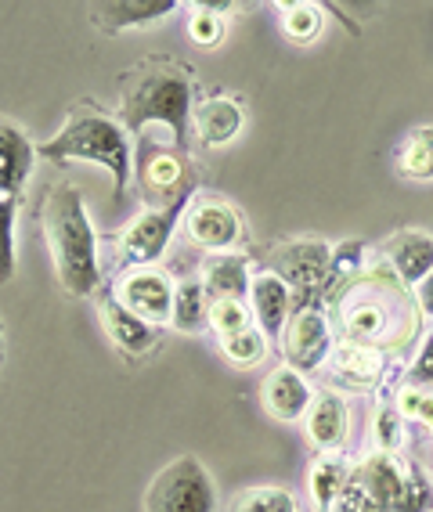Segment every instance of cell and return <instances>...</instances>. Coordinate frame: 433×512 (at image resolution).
Instances as JSON below:
<instances>
[{
    "instance_id": "1",
    "label": "cell",
    "mask_w": 433,
    "mask_h": 512,
    "mask_svg": "<svg viewBox=\"0 0 433 512\" xmlns=\"http://www.w3.org/2000/svg\"><path fill=\"white\" fill-rule=\"evenodd\" d=\"M192 69L170 55H148L120 76V123L127 134H141L148 123H163L174 134V148L188 152V127L195 112Z\"/></svg>"
},
{
    "instance_id": "2",
    "label": "cell",
    "mask_w": 433,
    "mask_h": 512,
    "mask_svg": "<svg viewBox=\"0 0 433 512\" xmlns=\"http://www.w3.org/2000/svg\"><path fill=\"white\" fill-rule=\"evenodd\" d=\"M47 246H51V260H55V275L69 296H91L102 289V267H98V235L83 206V192L73 181L58 184L55 192L47 195L44 213Z\"/></svg>"
},
{
    "instance_id": "3",
    "label": "cell",
    "mask_w": 433,
    "mask_h": 512,
    "mask_svg": "<svg viewBox=\"0 0 433 512\" xmlns=\"http://www.w3.org/2000/svg\"><path fill=\"white\" fill-rule=\"evenodd\" d=\"M37 159L55 166L69 163H94L112 174V195L116 202L134 181V152H130V134L123 130L120 119L105 116L98 109L76 105L69 112L55 138H47L37 145Z\"/></svg>"
},
{
    "instance_id": "4",
    "label": "cell",
    "mask_w": 433,
    "mask_h": 512,
    "mask_svg": "<svg viewBox=\"0 0 433 512\" xmlns=\"http://www.w3.org/2000/svg\"><path fill=\"white\" fill-rule=\"evenodd\" d=\"M145 512H217L213 476L195 455L166 462L145 491Z\"/></svg>"
},
{
    "instance_id": "5",
    "label": "cell",
    "mask_w": 433,
    "mask_h": 512,
    "mask_svg": "<svg viewBox=\"0 0 433 512\" xmlns=\"http://www.w3.org/2000/svg\"><path fill=\"white\" fill-rule=\"evenodd\" d=\"M134 181L141 184V192L148 199V210L159 206H174L181 199L195 195V174L192 159L181 148H159L152 141L141 145V152L134 156Z\"/></svg>"
},
{
    "instance_id": "6",
    "label": "cell",
    "mask_w": 433,
    "mask_h": 512,
    "mask_svg": "<svg viewBox=\"0 0 433 512\" xmlns=\"http://www.w3.org/2000/svg\"><path fill=\"white\" fill-rule=\"evenodd\" d=\"M192 199H181L174 206H159V210H145L138 220H130L120 231V264L123 267H152L170 246L177 224L185 220Z\"/></svg>"
},
{
    "instance_id": "7",
    "label": "cell",
    "mask_w": 433,
    "mask_h": 512,
    "mask_svg": "<svg viewBox=\"0 0 433 512\" xmlns=\"http://www.w3.org/2000/svg\"><path fill=\"white\" fill-rule=\"evenodd\" d=\"M174 293L177 285L159 267H134L116 282V296L123 300V307H130L156 329L170 325V318H174Z\"/></svg>"
},
{
    "instance_id": "8",
    "label": "cell",
    "mask_w": 433,
    "mask_h": 512,
    "mask_svg": "<svg viewBox=\"0 0 433 512\" xmlns=\"http://www.w3.org/2000/svg\"><path fill=\"white\" fill-rule=\"evenodd\" d=\"M332 350V329L322 307L304 303L296 307L286 321V361L289 368H296L300 375L314 372L325 365V357Z\"/></svg>"
},
{
    "instance_id": "9",
    "label": "cell",
    "mask_w": 433,
    "mask_h": 512,
    "mask_svg": "<svg viewBox=\"0 0 433 512\" xmlns=\"http://www.w3.org/2000/svg\"><path fill=\"white\" fill-rule=\"evenodd\" d=\"M332 253L336 249H329L325 242H314V238L286 242V246L275 249V275L300 296H311L325 282H332Z\"/></svg>"
},
{
    "instance_id": "10",
    "label": "cell",
    "mask_w": 433,
    "mask_h": 512,
    "mask_svg": "<svg viewBox=\"0 0 433 512\" xmlns=\"http://www.w3.org/2000/svg\"><path fill=\"white\" fill-rule=\"evenodd\" d=\"M98 314H102L105 336L130 357H141L148 350L159 347V329L148 325L145 318L123 307V300L116 296V285H102V300H98Z\"/></svg>"
},
{
    "instance_id": "11",
    "label": "cell",
    "mask_w": 433,
    "mask_h": 512,
    "mask_svg": "<svg viewBox=\"0 0 433 512\" xmlns=\"http://www.w3.org/2000/svg\"><path fill=\"white\" fill-rule=\"evenodd\" d=\"M185 231L195 246L210 249V253H224V249L242 242V220L235 206L221 199H203L188 206L185 213Z\"/></svg>"
},
{
    "instance_id": "12",
    "label": "cell",
    "mask_w": 433,
    "mask_h": 512,
    "mask_svg": "<svg viewBox=\"0 0 433 512\" xmlns=\"http://www.w3.org/2000/svg\"><path fill=\"white\" fill-rule=\"evenodd\" d=\"M260 401H264V412L278 422H300L307 419L314 404V390L307 383V375H300L296 368L282 365L264 379L260 386Z\"/></svg>"
},
{
    "instance_id": "13",
    "label": "cell",
    "mask_w": 433,
    "mask_h": 512,
    "mask_svg": "<svg viewBox=\"0 0 433 512\" xmlns=\"http://www.w3.org/2000/svg\"><path fill=\"white\" fill-rule=\"evenodd\" d=\"M242 123H246V112H242L239 98H228V94H213V98L199 101L192 112V130L195 138L203 141L206 148H224L239 138Z\"/></svg>"
},
{
    "instance_id": "14",
    "label": "cell",
    "mask_w": 433,
    "mask_h": 512,
    "mask_svg": "<svg viewBox=\"0 0 433 512\" xmlns=\"http://www.w3.org/2000/svg\"><path fill=\"white\" fill-rule=\"evenodd\" d=\"M351 480L361 487V491L369 494L379 509L390 512L397 498L405 494L408 469L401 466V462H397V455H390V451H376V455H369L358 469H354Z\"/></svg>"
},
{
    "instance_id": "15",
    "label": "cell",
    "mask_w": 433,
    "mask_h": 512,
    "mask_svg": "<svg viewBox=\"0 0 433 512\" xmlns=\"http://www.w3.org/2000/svg\"><path fill=\"white\" fill-rule=\"evenodd\" d=\"M170 11H177V0H105L91 4V22L105 33H127L163 22Z\"/></svg>"
},
{
    "instance_id": "16",
    "label": "cell",
    "mask_w": 433,
    "mask_h": 512,
    "mask_svg": "<svg viewBox=\"0 0 433 512\" xmlns=\"http://www.w3.org/2000/svg\"><path fill=\"white\" fill-rule=\"evenodd\" d=\"M307 437L318 451L332 455V451L343 448V440L351 433V408L343 401V394L336 390H325V394L314 397L311 412H307Z\"/></svg>"
},
{
    "instance_id": "17",
    "label": "cell",
    "mask_w": 433,
    "mask_h": 512,
    "mask_svg": "<svg viewBox=\"0 0 433 512\" xmlns=\"http://www.w3.org/2000/svg\"><path fill=\"white\" fill-rule=\"evenodd\" d=\"M249 311L264 336H282L289 314H293V289L278 275H257L249 285Z\"/></svg>"
},
{
    "instance_id": "18",
    "label": "cell",
    "mask_w": 433,
    "mask_h": 512,
    "mask_svg": "<svg viewBox=\"0 0 433 512\" xmlns=\"http://www.w3.org/2000/svg\"><path fill=\"white\" fill-rule=\"evenodd\" d=\"M33 163H37V148L29 145V138L15 123L0 119V195L19 199L29 174H33Z\"/></svg>"
},
{
    "instance_id": "19",
    "label": "cell",
    "mask_w": 433,
    "mask_h": 512,
    "mask_svg": "<svg viewBox=\"0 0 433 512\" xmlns=\"http://www.w3.org/2000/svg\"><path fill=\"white\" fill-rule=\"evenodd\" d=\"M387 256L405 285H423L433 271V235L426 231H397L387 242Z\"/></svg>"
},
{
    "instance_id": "20",
    "label": "cell",
    "mask_w": 433,
    "mask_h": 512,
    "mask_svg": "<svg viewBox=\"0 0 433 512\" xmlns=\"http://www.w3.org/2000/svg\"><path fill=\"white\" fill-rule=\"evenodd\" d=\"M203 285H206V293H210L213 303H217V300H242V303H246L249 285H253L246 256H242V253H213V256H206Z\"/></svg>"
},
{
    "instance_id": "21",
    "label": "cell",
    "mask_w": 433,
    "mask_h": 512,
    "mask_svg": "<svg viewBox=\"0 0 433 512\" xmlns=\"http://www.w3.org/2000/svg\"><path fill=\"white\" fill-rule=\"evenodd\" d=\"M210 293H206L203 278H192V282H181L174 293V325L177 332H199L210 325Z\"/></svg>"
},
{
    "instance_id": "22",
    "label": "cell",
    "mask_w": 433,
    "mask_h": 512,
    "mask_svg": "<svg viewBox=\"0 0 433 512\" xmlns=\"http://www.w3.org/2000/svg\"><path fill=\"white\" fill-rule=\"evenodd\" d=\"M397 174L408 181H433V127H415L397 145Z\"/></svg>"
},
{
    "instance_id": "23",
    "label": "cell",
    "mask_w": 433,
    "mask_h": 512,
    "mask_svg": "<svg viewBox=\"0 0 433 512\" xmlns=\"http://www.w3.org/2000/svg\"><path fill=\"white\" fill-rule=\"evenodd\" d=\"M336 361V379L347 386H369L383 368V357L376 347H361V343H343L332 350Z\"/></svg>"
},
{
    "instance_id": "24",
    "label": "cell",
    "mask_w": 433,
    "mask_h": 512,
    "mask_svg": "<svg viewBox=\"0 0 433 512\" xmlns=\"http://www.w3.org/2000/svg\"><path fill=\"white\" fill-rule=\"evenodd\" d=\"M347 484H351V473L343 466V458L336 455V451L325 455L311 473V498H314V505H318V512H329Z\"/></svg>"
},
{
    "instance_id": "25",
    "label": "cell",
    "mask_w": 433,
    "mask_h": 512,
    "mask_svg": "<svg viewBox=\"0 0 433 512\" xmlns=\"http://www.w3.org/2000/svg\"><path fill=\"white\" fill-rule=\"evenodd\" d=\"M343 329L351 336V343H361V347H372L383 332H387V314L376 303H351L347 314H343Z\"/></svg>"
},
{
    "instance_id": "26",
    "label": "cell",
    "mask_w": 433,
    "mask_h": 512,
    "mask_svg": "<svg viewBox=\"0 0 433 512\" xmlns=\"http://www.w3.org/2000/svg\"><path fill=\"white\" fill-rule=\"evenodd\" d=\"M221 354L228 357L235 368H253L268 354V339H264L260 329H242V332H235V336L221 339Z\"/></svg>"
},
{
    "instance_id": "27",
    "label": "cell",
    "mask_w": 433,
    "mask_h": 512,
    "mask_svg": "<svg viewBox=\"0 0 433 512\" xmlns=\"http://www.w3.org/2000/svg\"><path fill=\"white\" fill-rule=\"evenodd\" d=\"M322 8L318 4H286L282 8V33L293 44H311L322 33Z\"/></svg>"
},
{
    "instance_id": "28",
    "label": "cell",
    "mask_w": 433,
    "mask_h": 512,
    "mask_svg": "<svg viewBox=\"0 0 433 512\" xmlns=\"http://www.w3.org/2000/svg\"><path fill=\"white\" fill-rule=\"evenodd\" d=\"M224 8H228V4H203V8L192 11V19H188V40H192L195 47L210 51V47H217L224 40V19H221Z\"/></svg>"
},
{
    "instance_id": "29",
    "label": "cell",
    "mask_w": 433,
    "mask_h": 512,
    "mask_svg": "<svg viewBox=\"0 0 433 512\" xmlns=\"http://www.w3.org/2000/svg\"><path fill=\"white\" fill-rule=\"evenodd\" d=\"M15 217H19V199L0 195V282L15 278Z\"/></svg>"
},
{
    "instance_id": "30",
    "label": "cell",
    "mask_w": 433,
    "mask_h": 512,
    "mask_svg": "<svg viewBox=\"0 0 433 512\" xmlns=\"http://www.w3.org/2000/svg\"><path fill=\"white\" fill-rule=\"evenodd\" d=\"M235 512H296V498L286 487H249L235 498Z\"/></svg>"
},
{
    "instance_id": "31",
    "label": "cell",
    "mask_w": 433,
    "mask_h": 512,
    "mask_svg": "<svg viewBox=\"0 0 433 512\" xmlns=\"http://www.w3.org/2000/svg\"><path fill=\"white\" fill-rule=\"evenodd\" d=\"M210 329L217 336H235L242 329H253V311L242 300H217L210 303Z\"/></svg>"
},
{
    "instance_id": "32",
    "label": "cell",
    "mask_w": 433,
    "mask_h": 512,
    "mask_svg": "<svg viewBox=\"0 0 433 512\" xmlns=\"http://www.w3.org/2000/svg\"><path fill=\"white\" fill-rule=\"evenodd\" d=\"M390 512H433V484L423 476V469H408L405 494L397 498Z\"/></svg>"
},
{
    "instance_id": "33",
    "label": "cell",
    "mask_w": 433,
    "mask_h": 512,
    "mask_svg": "<svg viewBox=\"0 0 433 512\" xmlns=\"http://www.w3.org/2000/svg\"><path fill=\"white\" fill-rule=\"evenodd\" d=\"M401 430H405V415L397 404H383L376 415V440H379V451H390L394 455L397 444H401Z\"/></svg>"
},
{
    "instance_id": "34",
    "label": "cell",
    "mask_w": 433,
    "mask_h": 512,
    "mask_svg": "<svg viewBox=\"0 0 433 512\" xmlns=\"http://www.w3.org/2000/svg\"><path fill=\"white\" fill-rule=\"evenodd\" d=\"M408 386L419 390V394H433V332L423 347H419L412 368H408Z\"/></svg>"
},
{
    "instance_id": "35",
    "label": "cell",
    "mask_w": 433,
    "mask_h": 512,
    "mask_svg": "<svg viewBox=\"0 0 433 512\" xmlns=\"http://www.w3.org/2000/svg\"><path fill=\"white\" fill-rule=\"evenodd\" d=\"M397 408H401V415H405V419L426 422V430L433 433V394H419V390H408V394H401Z\"/></svg>"
},
{
    "instance_id": "36",
    "label": "cell",
    "mask_w": 433,
    "mask_h": 512,
    "mask_svg": "<svg viewBox=\"0 0 433 512\" xmlns=\"http://www.w3.org/2000/svg\"><path fill=\"white\" fill-rule=\"evenodd\" d=\"M332 509H336V512H383L376 502H372L369 494H365L358 484H354V480L347 487H343V494L336 498V505H332Z\"/></svg>"
},
{
    "instance_id": "37",
    "label": "cell",
    "mask_w": 433,
    "mask_h": 512,
    "mask_svg": "<svg viewBox=\"0 0 433 512\" xmlns=\"http://www.w3.org/2000/svg\"><path fill=\"white\" fill-rule=\"evenodd\" d=\"M419 307H423V314L433 318V271H430V278L419 285Z\"/></svg>"
}]
</instances>
